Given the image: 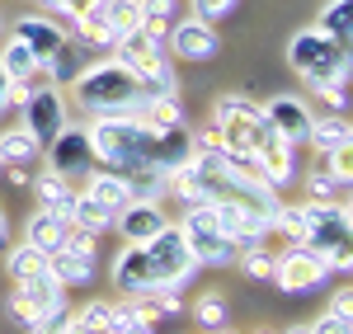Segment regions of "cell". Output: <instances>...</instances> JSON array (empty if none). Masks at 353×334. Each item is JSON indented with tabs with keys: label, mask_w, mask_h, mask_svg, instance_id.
I'll use <instances>...</instances> for the list:
<instances>
[{
	"label": "cell",
	"mask_w": 353,
	"mask_h": 334,
	"mask_svg": "<svg viewBox=\"0 0 353 334\" xmlns=\"http://www.w3.org/2000/svg\"><path fill=\"white\" fill-rule=\"evenodd\" d=\"M90 146H94V165L99 169L137 174V169L156 165V127L141 118V109L99 113V118L90 123Z\"/></svg>",
	"instance_id": "6da1fadb"
},
{
	"label": "cell",
	"mask_w": 353,
	"mask_h": 334,
	"mask_svg": "<svg viewBox=\"0 0 353 334\" xmlns=\"http://www.w3.org/2000/svg\"><path fill=\"white\" fill-rule=\"evenodd\" d=\"M71 99H76V109L99 118V113H118V109H141L151 94L141 90V81L118 56H109V61L81 66V76L71 81Z\"/></svg>",
	"instance_id": "7a4b0ae2"
},
{
	"label": "cell",
	"mask_w": 353,
	"mask_h": 334,
	"mask_svg": "<svg viewBox=\"0 0 353 334\" xmlns=\"http://www.w3.org/2000/svg\"><path fill=\"white\" fill-rule=\"evenodd\" d=\"M306 212V240L311 250H321L330 259V273H349L353 269V254H349V231H353V217H349V202H301Z\"/></svg>",
	"instance_id": "3957f363"
},
{
	"label": "cell",
	"mask_w": 353,
	"mask_h": 334,
	"mask_svg": "<svg viewBox=\"0 0 353 334\" xmlns=\"http://www.w3.org/2000/svg\"><path fill=\"white\" fill-rule=\"evenodd\" d=\"M113 56L132 71L146 94H174V66L165 56V38H156L151 28H128L118 43H113Z\"/></svg>",
	"instance_id": "277c9868"
},
{
	"label": "cell",
	"mask_w": 353,
	"mask_h": 334,
	"mask_svg": "<svg viewBox=\"0 0 353 334\" xmlns=\"http://www.w3.org/2000/svg\"><path fill=\"white\" fill-rule=\"evenodd\" d=\"M288 66L297 71L306 85L321 81H349V48H339L334 38H325L321 28H301L288 43Z\"/></svg>",
	"instance_id": "5b68a950"
},
{
	"label": "cell",
	"mask_w": 353,
	"mask_h": 334,
	"mask_svg": "<svg viewBox=\"0 0 353 334\" xmlns=\"http://www.w3.org/2000/svg\"><path fill=\"white\" fill-rule=\"evenodd\" d=\"M141 254H146V269H151L156 292H179V287H184V282H193V273H198V259L189 254L184 231H179V226L156 231V236L141 245Z\"/></svg>",
	"instance_id": "8992f818"
},
{
	"label": "cell",
	"mask_w": 353,
	"mask_h": 334,
	"mask_svg": "<svg viewBox=\"0 0 353 334\" xmlns=\"http://www.w3.org/2000/svg\"><path fill=\"white\" fill-rule=\"evenodd\" d=\"M179 231H184V245H189V254L198 259V269H217V264H231V259H236V245L221 236V226H217V217H212L208 202L184 207Z\"/></svg>",
	"instance_id": "52a82bcc"
},
{
	"label": "cell",
	"mask_w": 353,
	"mask_h": 334,
	"mask_svg": "<svg viewBox=\"0 0 353 334\" xmlns=\"http://www.w3.org/2000/svg\"><path fill=\"white\" fill-rule=\"evenodd\" d=\"M325 278H330V259L321 250H311V245H288V254L273 259V282L283 292H292V297L316 292Z\"/></svg>",
	"instance_id": "ba28073f"
},
{
	"label": "cell",
	"mask_w": 353,
	"mask_h": 334,
	"mask_svg": "<svg viewBox=\"0 0 353 334\" xmlns=\"http://www.w3.org/2000/svg\"><path fill=\"white\" fill-rule=\"evenodd\" d=\"M43 156H48V169L61 174V179H85L90 169H94V146H90V127H61L48 146H43Z\"/></svg>",
	"instance_id": "9c48e42d"
},
{
	"label": "cell",
	"mask_w": 353,
	"mask_h": 334,
	"mask_svg": "<svg viewBox=\"0 0 353 334\" xmlns=\"http://www.w3.org/2000/svg\"><path fill=\"white\" fill-rule=\"evenodd\" d=\"M254 160H259V174L269 189H288L297 179V146L278 137L269 123H259V132H254Z\"/></svg>",
	"instance_id": "30bf717a"
},
{
	"label": "cell",
	"mask_w": 353,
	"mask_h": 334,
	"mask_svg": "<svg viewBox=\"0 0 353 334\" xmlns=\"http://www.w3.org/2000/svg\"><path fill=\"white\" fill-rule=\"evenodd\" d=\"M24 127H28V137L38 141V146H48V141L66 127V99H61V90H57L52 81L38 85V90L24 99Z\"/></svg>",
	"instance_id": "8fae6325"
},
{
	"label": "cell",
	"mask_w": 353,
	"mask_h": 334,
	"mask_svg": "<svg viewBox=\"0 0 353 334\" xmlns=\"http://www.w3.org/2000/svg\"><path fill=\"white\" fill-rule=\"evenodd\" d=\"M165 48L174 56H184V61H212L221 48V38H217V28L212 24H203V19H174V24L165 28Z\"/></svg>",
	"instance_id": "7c38bea8"
},
{
	"label": "cell",
	"mask_w": 353,
	"mask_h": 334,
	"mask_svg": "<svg viewBox=\"0 0 353 334\" xmlns=\"http://www.w3.org/2000/svg\"><path fill=\"white\" fill-rule=\"evenodd\" d=\"M118 236L128 240V245H146L156 231H165L170 226V217H165V207H161V198H132L118 217Z\"/></svg>",
	"instance_id": "4fadbf2b"
},
{
	"label": "cell",
	"mask_w": 353,
	"mask_h": 334,
	"mask_svg": "<svg viewBox=\"0 0 353 334\" xmlns=\"http://www.w3.org/2000/svg\"><path fill=\"white\" fill-rule=\"evenodd\" d=\"M10 38H19L28 52H33V61L43 66V61H52V56L61 52V43H66V28L57 24V19H48V14H24V19H14Z\"/></svg>",
	"instance_id": "5bb4252c"
},
{
	"label": "cell",
	"mask_w": 353,
	"mask_h": 334,
	"mask_svg": "<svg viewBox=\"0 0 353 334\" xmlns=\"http://www.w3.org/2000/svg\"><path fill=\"white\" fill-rule=\"evenodd\" d=\"M311 104L306 99H297V94H278V99H269L264 104V123H269L278 137H288L292 146H301L306 141V132H311Z\"/></svg>",
	"instance_id": "9a60e30c"
},
{
	"label": "cell",
	"mask_w": 353,
	"mask_h": 334,
	"mask_svg": "<svg viewBox=\"0 0 353 334\" xmlns=\"http://www.w3.org/2000/svg\"><path fill=\"white\" fill-rule=\"evenodd\" d=\"M81 194H90L109 217H118V212L132 202V184H128V174H118V169H99V165H94L90 174H85Z\"/></svg>",
	"instance_id": "2e32d148"
},
{
	"label": "cell",
	"mask_w": 353,
	"mask_h": 334,
	"mask_svg": "<svg viewBox=\"0 0 353 334\" xmlns=\"http://www.w3.org/2000/svg\"><path fill=\"white\" fill-rule=\"evenodd\" d=\"M113 287L123 297H156V282H151V269H146V254L141 245H128L113 264Z\"/></svg>",
	"instance_id": "e0dca14e"
},
{
	"label": "cell",
	"mask_w": 353,
	"mask_h": 334,
	"mask_svg": "<svg viewBox=\"0 0 353 334\" xmlns=\"http://www.w3.org/2000/svg\"><path fill=\"white\" fill-rule=\"evenodd\" d=\"M306 141L316 146V156H349V146H353L349 113H325V118H311Z\"/></svg>",
	"instance_id": "ac0fdd59"
},
{
	"label": "cell",
	"mask_w": 353,
	"mask_h": 334,
	"mask_svg": "<svg viewBox=\"0 0 353 334\" xmlns=\"http://www.w3.org/2000/svg\"><path fill=\"white\" fill-rule=\"evenodd\" d=\"M28 245H38L43 254H52L66 245V231H71V217H61V212H52V207H38V212H28V226H24Z\"/></svg>",
	"instance_id": "d6986e66"
},
{
	"label": "cell",
	"mask_w": 353,
	"mask_h": 334,
	"mask_svg": "<svg viewBox=\"0 0 353 334\" xmlns=\"http://www.w3.org/2000/svg\"><path fill=\"white\" fill-rule=\"evenodd\" d=\"M48 269L57 273L61 287H85V282H94V254H81V250H71V245H61V250L48 254Z\"/></svg>",
	"instance_id": "ffe728a7"
},
{
	"label": "cell",
	"mask_w": 353,
	"mask_h": 334,
	"mask_svg": "<svg viewBox=\"0 0 353 334\" xmlns=\"http://www.w3.org/2000/svg\"><path fill=\"white\" fill-rule=\"evenodd\" d=\"M19 297H24V302H33L38 311H57V306H66V287L57 282L52 269H38V273L19 278Z\"/></svg>",
	"instance_id": "44dd1931"
},
{
	"label": "cell",
	"mask_w": 353,
	"mask_h": 334,
	"mask_svg": "<svg viewBox=\"0 0 353 334\" xmlns=\"http://www.w3.org/2000/svg\"><path fill=\"white\" fill-rule=\"evenodd\" d=\"M33 198H38V207H52L61 217H71V207H76V189H71V179H61L52 169H43L38 179H33Z\"/></svg>",
	"instance_id": "7402d4cb"
},
{
	"label": "cell",
	"mask_w": 353,
	"mask_h": 334,
	"mask_svg": "<svg viewBox=\"0 0 353 334\" xmlns=\"http://www.w3.org/2000/svg\"><path fill=\"white\" fill-rule=\"evenodd\" d=\"M316 28L325 38H334L339 48H353V0H330L321 10V19H316Z\"/></svg>",
	"instance_id": "603a6c76"
},
{
	"label": "cell",
	"mask_w": 353,
	"mask_h": 334,
	"mask_svg": "<svg viewBox=\"0 0 353 334\" xmlns=\"http://www.w3.org/2000/svg\"><path fill=\"white\" fill-rule=\"evenodd\" d=\"M38 156H43V146L28 137V127H10V132H0V160H5V165L24 169V165H33Z\"/></svg>",
	"instance_id": "cb8c5ba5"
},
{
	"label": "cell",
	"mask_w": 353,
	"mask_h": 334,
	"mask_svg": "<svg viewBox=\"0 0 353 334\" xmlns=\"http://www.w3.org/2000/svg\"><path fill=\"white\" fill-rule=\"evenodd\" d=\"M141 118L165 132V127H184V104H179V94H151L146 104H141Z\"/></svg>",
	"instance_id": "d4e9b609"
},
{
	"label": "cell",
	"mask_w": 353,
	"mask_h": 334,
	"mask_svg": "<svg viewBox=\"0 0 353 334\" xmlns=\"http://www.w3.org/2000/svg\"><path fill=\"white\" fill-rule=\"evenodd\" d=\"M264 118H217L221 151H254V132Z\"/></svg>",
	"instance_id": "484cf974"
},
{
	"label": "cell",
	"mask_w": 353,
	"mask_h": 334,
	"mask_svg": "<svg viewBox=\"0 0 353 334\" xmlns=\"http://www.w3.org/2000/svg\"><path fill=\"white\" fill-rule=\"evenodd\" d=\"M269 231H278L288 245H301V240H306V212H301V202H297V207H292V202H278Z\"/></svg>",
	"instance_id": "4316f807"
},
{
	"label": "cell",
	"mask_w": 353,
	"mask_h": 334,
	"mask_svg": "<svg viewBox=\"0 0 353 334\" xmlns=\"http://www.w3.org/2000/svg\"><path fill=\"white\" fill-rule=\"evenodd\" d=\"M33 66H38V61H33V52H28L19 38H10V43L0 48V71H5L10 81H24V76H33Z\"/></svg>",
	"instance_id": "83f0119b"
},
{
	"label": "cell",
	"mask_w": 353,
	"mask_h": 334,
	"mask_svg": "<svg viewBox=\"0 0 353 334\" xmlns=\"http://www.w3.org/2000/svg\"><path fill=\"white\" fill-rule=\"evenodd\" d=\"M5 269H10V278L19 282V278H28V273H38V269H48V254L38 250V245H14L10 250V259H5Z\"/></svg>",
	"instance_id": "f1b7e54d"
},
{
	"label": "cell",
	"mask_w": 353,
	"mask_h": 334,
	"mask_svg": "<svg viewBox=\"0 0 353 334\" xmlns=\"http://www.w3.org/2000/svg\"><path fill=\"white\" fill-rule=\"evenodd\" d=\"M344 189H349V184H344V179H334L325 165H316L311 174H306V194H311V202H339Z\"/></svg>",
	"instance_id": "f546056e"
},
{
	"label": "cell",
	"mask_w": 353,
	"mask_h": 334,
	"mask_svg": "<svg viewBox=\"0 0 353 334\" xmlns=\"http://www.w3.org/2000/svg\"><path fill=\"white\" fill-rule=\"evenodd\" d=\"M193 320H198L203 330H226V297H221V292H203V297L193 302Z\"/></svg>",
	"instance_id": "4dcf8cb0"
},
{
	"label": "cell",
	"mask_w": 353,
	"mask_h": 334,
	"mask_svg": "<svg viewBox=\"0 0 353 334\" xmlns=\"http://www.w3.org/2000/svg\"><path fill=\"white\" fill-rule=\"evenodd\" d=\"M71 222L99 236V231H109V222H113V217H109V212H104V207H99V202H94L90 194H76V207H71Z\"/></svg>",
	"instance_id": "1f68e13d"
},
{
	"label": "cell",
	"mask_w": 353,
	"mask_h": 334,
	"mask_svg": "<svg viewBox=\"0 0 353 334\" xmlns=\"http://www.w3.org/2000/svg\"><path fill=\"white\" fill-rule=\"evenodd\" d=\"M170 24H174V0H141V28H151L156 38H165Z\"/></svg>",
	"instance_id": "d6a6232c"
},
{
	"label": "cell",
	"mask_w": 353,
	"mask_h": 334,
	"mask_svg": "<svg viewBox=\"0 0 353 334\" xmlns=\"http://www.w3.org/2000/svg\"><path fill=\"white\" fill-rule=\"evenodd\" d=\"M43 71H48L52 81H76V76H81V52L71 48V38L61 43V52H57L52 61H43Z\"/></svg>",
	"instance_id": "836d02e7"
},
{
	"label": "cell",
	"mask_w": 353,
	"mask_h": 334,
	"mask_svg": "<svg viewBox=\"0 0 353 334\" xmlns=\"http://www.w3.org/2000/svg\"><path fill=\"white\" fill-rule=\"evenodd\" d=\"M236 264H241V273L245 278H273V254L264 250V245H254V250H241L236 254Z\"/></svg>",
	"instance_id": "e575fe53"
},
{
	"label": "cell",
	"mask_w": 353,
	"mask_h": 334,
	"mask_svg": "<svg viewBox=\"0 0 353 334\" xmlns=\"http://www.w3.org/2000/svg\"><path fill=\"white\" fill-rule=\"evenodd\" d=\"M212 113H217V118H264V109H259L254 99H245V94H221Z\"/></svg>",
	"instance_id": "d590c367"
},
{
	"label": "cell",
	"mask_w": 353,
	"mask_h": 334,
	"mask_svg": "<svg viewBox=\"0 0 353 334\" xmlns=\"http://www.w3.org/2000/svg\"><path fill=\"white\" fill-rule=\"evenodd\" d=\"M193 5V19H203V24H221L241 0H189Z\"/></svg>",
	"instance_id": "8d00e7d4"
},
{
	"label": "cell",
	"mask_w": 353,
	"mask_h": 334,
	"mask_svg": "<svg viewBox=\"0 0 353 334\" xmlns=\"http://www.w3.org/2000/svg\"><path fill=\"white\" fill-rule=\"evenodd\" d=\"M311 90L330 104V113H349V81H321V85H311Z\"/></svg>",
	"instance_id": "74e56055"
},
{
	"label": "cell",
	"mask_w": 353,
	"mask_h": 334,
	"mask_svg": "<svg viewBox=\"0 0 353 334\" xmlns=\"http://www.w3.org/2000/svg\"><path fill=\"white\" fill-rule=\"evenodd\" d=\"M311 334H353V315H339V311H325L316 325H306Z\"/></svg>",
	"instance_id": "f35d334b"
},
{
	"label": "cell",
	"mask_w": 353,
	"mask_h": 334,
	"mask_svg": "<svg viewBox=\"0 0 353 334\" xmlns=\"http://www.w3.org/2000/svg\"><path fill=\"white\" fill-rule=\"evenodd\" d=\"M10 315H14V320H19L24 330H33V325H38V320H43L48 311H38V306H33V302H24V297L14 292V297H10Z\"/></svg>",
	"instance_id": "ab89813d"
},
{
	"label": "cell",
	"mask_w": 353,
	"mask_h": 334,
	"mask_svg": "<svg viewBox=\"0 0 353 334\" xmlns=\"http://www.w3.org/2000/svg\"><path fill=\"white\" fill-rule=\"evenodd\" d=\"M66 325H71V311L57 306V311H48V315H43V320H38L28 334H66Z\"/></svg>",
	"instance_id": "60d3db41"
},
{
	"label": "cell",
	"mask_w": 353,
	"mask_h": 334,
	"mask_svg": "<svg viewBox=\"0 0 353 334\" xmlns=\"http://www.w3.org/2000/svg\"><path fill=\"white\" fill-rule=\"evenodd\" d=\"M109 315H113V306H109V302H90V306H85L81 315H76V320H81V325H90V330L99 334L104 325H109Z\"/></svg>",
	"instance_id": "b9f144b4"
},
{
	"label": "cell",
	"mask_w": 353,
	"mask_h": 334,
	"mask_svg": "<svg viewBox=\"0 0 353 334\" xmlns=\"http://www.w3.org/2000/svg\"><path fill=\"white\" fill-rule=\"evenodd\" d=\"M38 5H48L52 14H66L71 24H76V19H81L85 10H90V0H38Z\"/></svg>",
	"instance_id": "7bdbcfd3"
},
{
	"label": "cell",
	"mask_w": 353,
	"mask_h": 334,
	"mask_svg": "<svg viewBox=\"0 0 353 334\" xmlns=\"http://www.w3.org/2000/svg\"><path fill=\"white\" fill-rule=\"evenodd\" d=\"M151 302H156V311H161V320H170V315H184V302H179V292H156Z\"/></svg>",
	"instance_id": "ee69618b"
},
{
	"label": "cell",
	"mask_w": 353,
	"mask_h": 334,
	"mask_svg": "<svg viewBox=\"0 0 353 334\" xmlns=\"http://www.w3.org/2000/svg\"><path fill=\"white\" fill-rule=\"evenodd\" d=\"M330 311H339V315H353V292H349V287H344V292L330 302Z\"/></svg>",
	"instance_id": "f6af8a7d"
},
{
	"label": "cell",
	"mask_w": 353,
	"mask_h": 334,
	"mask_svg": "<svg viewBox=\"0 0 353 334\" xmlns=\"http://www.w3.org/2000/svg\"><path fill=\"white\" fill-rule=\"evenodd\" d=\"M10 90H14V81H10V76L0 71V113H5L10 104H14V94H10Z\"/></svg>",
	"instance_id": "bcb514c9"
},
{
	"label": "cell",
	"mask_w": 353,
	"mask_h": 334,
	"mask_svg": "<svg viewBox=\"0 0 353 334\" xmlns=\"http://www.w3.org/2000/svg\"><path fill=\"white\" fill-rule=\"evenodd\" d=\"M66 334H94V330H90V325H81V320L71 315V325H66Z\"/></svg>",
	"instance_id": "7dc6e473"
},
{
	"label": "cell",
	"mask_w": 353,
	"mask_h": 334,
	"mask_svg": "<svg viewBox=\"0 0 353 334\" xmlns=\"http://www.w3.org/2000/svg\"><path fill=\"white\" fill-rule=\"evenodd\" d=\"M10 240V222H5V212H0V245Z\"/></svg>",
	"instance_id": "c3c4849f"
},
{
	"label": "cell",
	"mask_w": 353,
	"mask_h": 334,
	"mask_svg": "<svg viewBox=\"0 0 353 334\" xmlns=\"http://www.w3.org/2000/svg\"><path fill=\"white\" fill-rule=\"evenodd\" d=\"M288 334H311V330H306V325H292V330H288Z\"/></svg>",
	"instance_id": "681fc988"
},
{
	"label": "cell",
	"mask_w": 353,
	"mask_h": 334,
	"mask_svg": "<svg viewBox=\"0 0 353 334\" xmlns=\"http://www.w3.org/2000/svg\"><path fill=\"white\" fill-rule=\"evenodd\" d=\"M212 334H226V330H212Z\"/></svg>",
	"instance_id": "f907efd6"
},
{
	"label": "cell",
	"mask_w": 353,
	"mask_h": 334,
	"mask_svg": "<svg viewBox=\"0 0 353 334\" xmlns=\"http://www.w3.org/2000/svg\"><path fill=\"white\" fill-rule=\"evenodd\" d=\"M0 169H5V160H0Z\"/></svg>",
	"instance_id": "816d5d0a"
}]
</instances>
